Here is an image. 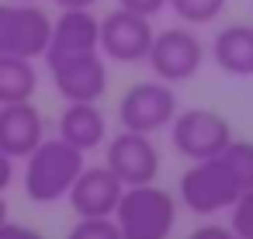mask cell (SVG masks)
<instances>
[{
    "label": "cell",
    "mask_w": 253,
    "mask_h": 239,
    "mask_svg": "<svg viewBox=\"0 0 253 239\" xmlns=\"http://www.w3.org/2000/svg\"><path fill=\"white\" fill-rule=\"evenodd\" d=\"M243 191H250V187L243 184L239 170L232 166V159L225 153L191 163V170H184L180 184H177V198L184 201V208L191 215H201V218L229 211Z\"/></svg>",
    "instance_id": "obj_1"
},
{
    "label": "cell",
    "mask_w": 253,
    "mask_h": 239,
    "mask_svg": "<svg viewBox=\"0 0 253 239\" xmlns=\"http://www.w3.org/2000/svg\"><path fill=\"white\" fill-rule=\"evenodd\" d=\"M84 170V153L70 146L66 139H42L35 153H28L25 163V194L35 204L63 201L73 187V180Z\"/></svg>",
    "instance_id": "obj_2"
},
{
    "label": "cell",
    "mask_w": 253,
    "mask_h": 239,
    "mask_svg": "<svg viewBox=\"0 0 253 239\" xmlns=\"http://www.w3.org/2000/svg\"><path fill=\"white\" fill-rule=\"evenodd\" d=\"M115 222L122 239H170L177 225V198L167 187H156V180L125 187L115 208Z\"/></svg>",
    "instance_id": "obj_3"
},
{
    "label": "cell",
    "mask_w": 253,
    "mask_h": 239,
    "mask_svg": "<svg viewBox=\"0 0 253 239\" xmlns=\"http://www.w3.org/2000/svg\"><path fill=\"white\" fill-rule=\"evenodd\" d=\"M177 94L170 83L163 80H142L132 83L122 101H118V121L128 132H142V135H156L163 128H170V121L177 118Z\"/></svg>",
    "instance_id": "obj_4"
},
{
    "label": "cell",
    "mask_w": 253,
    "mask_h": 239,
    "mask_svg": "<svg viewBox=\"0 0 253 239\" xmlns=\"http://www.w3.org/2000/svg\"><path fill=\"white\" fill-rule=\"evenodd\" d=\"M170 142L191 163L211 159V156L225 153V146L232 142V125L218 111L187 108V111H177V118L170 121Z\"/></svg>",
    "instance_id": "obj_5"
},
{
    "label": "cell",
    "mask_w": 253,
    "mask_h": 239,
    "mask_svg": "<svg viewBox=\"0 0 253 239\" xmlns=\"http://www.w3.org/2000/svg\"><path fill=\"white\" fill-rule=\"evenodd\" d=\"M52 18L39 4H0V52L7 56H25V59H42L49 45Z\"/></svg>",
    "instance_id": "obj_6"
},
{
    "label": "cell",
    "mask_w": 253,
    "mask_h": 239,
    "mask_svg": "<svg viewBox=\"0 0 253 239\" xmlns=\"http://www.w3.org/2000/svg\"><path fill=\"white\" fill-rule=\"evenodd\" d=\"M153 39H156V28H153V18L146 14L115 7L111 14L101 18V56L111 63H122V66L146 63Z\"/></svg>",
    "instance_id": "obj_7"
},
{
    "label": "cell",
    "mask_w": 253,
    "mask_h": 239,
    "mask_svg": "<svg viewBox=\"0 0 253 239\" xmlns=\"http://www.w3.org/2000/svg\"><path fill=\"white\" fill-rule=\"evenodd\" d=\"M149 70L163 83H184L191 80L205 63V45L191 28H163L153 39V49L146 56Z\"/></svg>",
    "instance_id": "obj_8"
},
{
    "label": "cell",
    "mask_w": 253,
    "mask_h": 239,
    "mask_svg": "<svg viewBox=\"0 0 253 239\" xmlns=\"http://www.w3.org/2000/svg\"><path fill=\"white\" fill-rule=\"evenodd\" d=\"M45 66L66 104L70 101H101L108 90V59L101 56V49L45 59Z\"/></svg>",
    "instance_id": "obj_9"
},
{
    "label": "cell",
    "mask_w": 253,
    "mask_h": 239,
    "mask_svg": "<svg viewBox=\"0 0 253 239\" xmlns=\"http://www.w3.org/2000/svg\"><path fill=\"white\" fill-rule=\"evenodd\" d=\"M104 163L111 166V173H115L125 187L153 184L156 173H160V149H156L153 135H142V132H128V128H122L118 135H111Z\"/></svg>",
    "instance_id": "obj_10"
},
{
    "label": "cell",
    "mask_w": 253,
    "mask_h": 239,
    "mask_svg": "<svg viewBox=\"0 0 253 239\" xmlns=\"http://www.w3.org/2000/svg\"><path fill=\"white\" fill-rule=\"evenodd\" d=\"M122 194H125V184L111 173L108 163H101V166H84L80 170L66 201L77 211V218H115V208H118Z\"/></svg>",
    "instance_id": "obj_11"
},
{
    "label": "cell",
    "mask_w": 253,
    "mask_h": 239,
    "mask_svg": "<svg viewBox=\"0 0 253 239\" xmlns=\"http://www.w3.org/2000/svg\"><path fill=\"white\" fill-rule=\"evenodd\" d=\"M45 139V118L32 101L0 104V149L11 159H28Z\"/></svg>",
    "instance_id": "obj_12"
},
{
    "label": "cell",
    "mask_w": 253,
    "mask_h": 239,
    "mask_svg": "<svg viewBox=\"0 0 253 239\" xmlns=\"http://www.w3.org/2000/svg\"><path fill=\"white\" fill-rule=\"evenodd\" d=\"M94 49H101V18L94 11H59L42 59H59V56L94 52Z\"/></svg>",
    "instance_id": "obj_13"
},
{
    "label": "cell",
    "mask_w": 253,
    "mask_h": 239,
    "mask_svg": "<svg viewBox=\"0 0 253 239\" xmlns=\"http://www.w3.org/2000/svg\"><path fill=\"white\" fill-rule=\"evenodd\" d=\"M59 139L77 146L80 153H90L108 142V121L97 101H70L59 115Z\"/></svg>",
    "instance_id": "obj_14"
},
{
    "label": "cell",
    "mask_w": 253,
    "mask_h": 239,
    "mask_svg": "<svg viewBox=\"0 0 253 239\" xmlns=\"http://www.w3.org/2000/svg\"><path fill=\"white\" fill-rule=\"evenodd\" d=\"M211 59L229 77H253V25H225L215 32Z\"/></svg>",
    "instance_id": "obj_15"
},
{
    "label": "cell",
    "mask_w": 253,
    "mask_h": 239,
    "mask_svg": "<svg viewBox=\"0 0 253 239\" xmlns=\"http://www.w3.org/2000/svg\"><path fill=\"white\" fill-rule=\"evenodd\" d=\"M35 90H39V70H35V59L0 52V104L32 101Z\"/></svg>",
    "instance_id": "obj_16"
},
{
    "label": "cell",
    "mask_w": 253,
    "mask_h": 239,
    "mask_svg": "<svg viewBox=\"0 0 253 239\" xmlns=\"http://www.w3.org/2000/svg\"><path fill=\"white\" fill-rule=\"evenodd\" d=\"M225 4L229 0H170V11L184 21V25H211V21H218L222 18V11H225Z\"/></svg>",
    "instance_id": "obj_17"
},
{
    "label": "cell",
    "mask_w": 253,
    "mask_h": 239,
    "mask_svg": "<svg viewBox=\"0 0 253 239\" xmlns=\"http://www.w3.org/2000/svg\"><path fill=\"white\" fill-rule=\"evenodd\" d=\"M66 239H122V229L115 218H77Z\"/></svg>",
    "instance_id": "obj_18"
},
{
    "label": "cell",
    "mask_w": 253,
    "mask_h": 239,
    "mask_svg": "<svg viewBox=\"0 0 253 239\" xmlns=\"http://www.w3.org/2000/svg\"><path fill=\"white\" fill-rule=\"evenodd\" d=\"M229 225H232L236 236L253 239V187L243 191V194L236 198V204L229 208Z\"/></svg>",
    "instance_id": "obj_19"
},
{
    "label": "cell",
    "mask_w": 253,
    "mask_h": 239,
    "mask_svg": "<svg viewBox=\"0 0 253 239\" xmlns=\"http://www.w3.org/2000/svg\"><path fill=\"white\" fill-rule=\"evenodd\" d=\"M225 156H229V159H232V166L239 170L243 184H246V187H253V142L232 139V142L225 146Z\"/></svg>",
    "instance_id": "obj_20"
},
{
    "label": "cell",
    "mask_w": 253,
    "mask_h": 239,
    "mask_svg": "<svg viewBox=\"0 0 253 239\" xmlns=\"http://www.w3.org/2000/svg\"><path fill=\"white\" fill-rule=\"evenodd\" d=\"M170 0H118V7H128L135 14H146V18H156L160 11H167Z\"/></svg>",
    "instance_id": "obj_21"
},
{
    "label": "cell",
    "mask_w": 253,
    "mask_h": 239,
    "mask_svg": "<svg viewBox=\"0 0 253 239\" xmlns=\"http://www.w3.org/2000/svg\"><path fill=\"white\" fill-rule=\"evenodd\" d=\"M0 239H45L39 229H32V225H21V222H4L0 225Z\"/></svg>",
    "instance_id": "obj_22"
},
{
    "label": "cell",
    "mask_w": 253,
    "mask_h": 239,
    "mask_svg": "<svg viewBox=\"0 0 253 239\" xmlns=\"http://www.w3.org/2000/svg\"><path fill=\"white\" fill-rule=\"evenodd\" d=\"M187 239H243L232 232V225H198L194 232H187Z\"/></svg>",
    "instance_id": "obj_23"
},
{
    "label": "cell",
    "mask_w": 253,
    "mask_h": 239,
    "mask_svg": "<svg viewBox=\"0 0 253 239\" xmlns=\"http://www.w3.org/2000/svg\"><path fill=\"white\" fill-rule=\"evenodd\" d=\"M11 180H14V159H11L4 149H0V194L11 187Z\"/></svg>",
    "instance_id": "obj_24"
},
{
    "label": "cell",
    "mask_w": 253,
    "mask_h": 239,
    "mask_svg": "<svg viewBox=\"0 0 253 239\" xmlns=\"http://www.w3.org/2000/svg\"><path fill=\"white\" fill-rule=\"evenodd\" d=\"M59 11H94L97 0H52Z\"/></svg>",
    "instance_id": "obj_25"
},
{
    "label": "cell",
    "mask_w": 253,
    "mask_h": 239,
    "mask_svg": "<svg viewBox=\"0 0 253 239\" xmlns=\"http://www.w3.org/2000/svg\"><path fill=\"white\" fill-rule=\"evenodd\" d=\"M7 222V201H4V194H0V225Z\"/></svg>",
    "instance_id": "obj_26"
},
{
    "label": "cell",
    "mask_w": 253,
    "mask_h": 239,
    "mask_svg": "<svg viewBox=\"0 0 253 239\" xmlns=\"http://www.w3.org/2000/svg\"><path fill=\"white\" fill-rule=\"evenodd\" d=\"M21 4H39V0H21Z\"/></svg>",
    "instance_id": "obj_27"
}]
</instances>
